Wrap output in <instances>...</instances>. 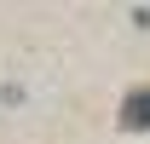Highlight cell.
<instances>
[{"instance_id": "cell-1", "label": "cell", "mask_w": 150, "mask_h": 144, "mask_svg": "<svg viewBox=\"0 0 150 144\" xmlns=\"http://www.w3.org/2000/svg\"><path fill=\"white\" fill-rule=\"evenodd\" d=\"M121 127H150V87H139L127 104H121Z\"/></svg>"}]
</instances>
